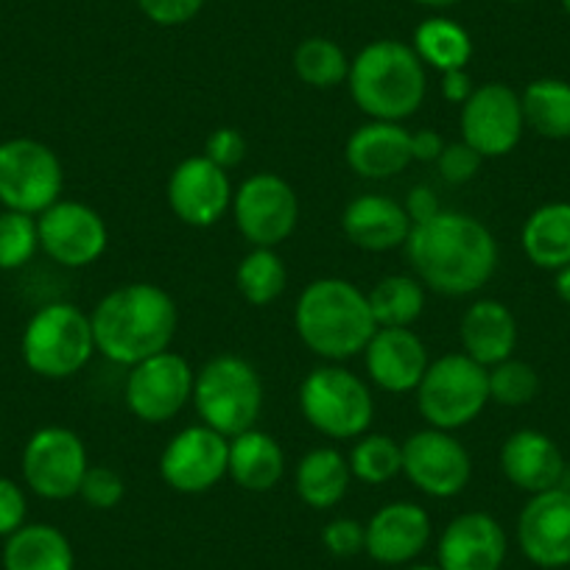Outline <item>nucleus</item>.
<instances>
[{
	"label": "nucleus",
	"instance_id": "nucleus-1",
	"mask_svg": "<svg viewBox=\"0 0 570 570\" xmlns=\"http://www.w3.org/2000/svg\"><path fill=\"white\" fill-rule=\"evenodd\" d=\"M405 257L425 288L442 297H470L490 283L501 252L484 222L442 210L431 222L411 227Z\"/></svg>",
	"mask_w": 570,
	"mask_h": 570
},
{
	"label": "nucleus",
	"instance_id": "nucleus-2",
	"mask_svg": "<svg viewBox=\"0 0 570 570\" xmlns=\"http://www.w3.org/2000/svg\"><path fill=\"white\" fill-rule=\"evenodd\" d=\"M90 325L96 350L104 358L120 366H135L171 350L179 311L163 285L126 283L98 299Z\"/></svg>",
	"mask_w": 570,
	"mask_h": 570
},
{
	"label": "nucleus",
	"instance_id": "nucleus-3",
	"mask_svg": "<svg viewBox=\"0 0 570 570\" xmlns=\"http://www.w3.org/2000/svg\"><path fill=\"white\" fill-rule=\"evenodd\" d=\"M299 342L327 364H342L366 350L377 325L366 292L344 277H320L305 285L294 305Z\"/></svg>",
	"mask_w": 570,
	"mask_h": 570
},
{
	"label": "nucleus",
	"instance_id": "nucleus-4",
	"mask_svg": "<svg viewBox=\"0 0 570 570\" xmlns=\"http://www.w3.org/2000/svg\"><path fill=\"white\" fill-rule=\"evenodd\" d=\"M350 96L370 120L411 118L428 92V73L411 46L400 40H375L350 62Z\"/></svg>",
	"mask_w": 570,
	"mask_h": 570
},
{
	"label": "nucleus",
	"instance_id": "nucleus-5",
	"mask_svg": "<svg viewBox=\"0 0 570 570\" xmlns=\"http://www.w3.org/2000/svg\"><path fill=\"white\" fill-rule=\"evenodd\" d=\"M20 353L26 366L46 381L73 377L90 364L96 350L90 314L73 303H48L26 322Z\"/></svg>",
	"mask_w": 570,
	"mask_h": 570
},
{
	"label": "nucleus",
	"instance_id": "nucleus-6",
	"mask_svg": "<svg viewBox=\"0 0 570 570\" xmlns=\"http://www.w3.org/2000/svg\"><path fill=\"white\" fill-rule=\"evenodd\" d=\"M194 405L199 420L222 436L244 434L263 411V381L255 366L233 353L216 355L196 372Z\"/></svg>",
	"mask_w": 570,
	"mask_h": 570
},
{
	"label": "nucleus",
	"instance_id": "nucleus-7",
	"mask_svg": "<svg viewBox=\"0 0 570 570\" xmlns=\"http://www.w3.org/2000/svg\"><path fill=\"white\" fill-rule=\"evenodd\" d=\"M299 411L327 440H358L375 420V397L347 366L325 364L299 383Z\"/></svg>",
	"mask_w": 570,
	"mask_h": 570
},
{
	"label": "nucleus",
	"instance_id": "nucleus-8",
	"mask_svg": "<svg viewBox=\"0 0 570 570\" xmlns=\"http://www.w3.org/2000/svg\"><path fill=\"white\" fill-rule=\"evenodd\" d=\"M490 403V370L464 353L431 361L416 386L422 420L440 431H459L479 420Z\"/></svg>",
	"mask_w": 570,
	"mask_h": 570
},
{
	"label": "nucleus",
	"instance_id": "nucleus-9",
	"mask_svg": "<svg viewBox=\"0 0 570 570\" xmlns=\"http://www.w3.org/2000/svg\"><path fill=\"white\" fill-rule=\"evenodd\" d=\"M65 168L57 151L35 137L0 142V205L40 216L62 199Z\"/></svg>",
	"mask_w": 570,
	"mask_h": 570
},
{
	"label": "nucleus",
	"instance_id": "nucleus-10",
	"mask_svg": "<svg viewBox=\"0 0 570 570\" xmlns=\"http://www.w3.org/2000/svg\"><path fill=\"white\" fill-rule=\"evenodd\" d=\"M229 210L238 233L252 246L277 249L297 229L299 196L279 174H252L235 188Z\"/></svg>",
	"mask_w": 570,
	"mask_h": 570
},
{
	"label": "nucleus",
	"instance_id": "nucleus-11",
	"mask_svg": "<svg viewBox=\"0 0 570 570\" xmlns=\"http://www.w3.org/2000/svg\"><path fill=\"white\" fill-rule=\"evenodd\" d=\"M23 481L46 501H68L79 495L90 459L81 436L70 428L46 425L29 436L23 448Z\"/></svg>",
	"mask_w": 570,
	"mask_h": 570
},
{
	"label": "nucleus",
	"instance_id": "nucleus-12",
	"mask_svg": "<svg viewBox=\"0 0 570 570\" xmlns=\"http://www.w3.org/2000/svg\"><path fill=\"white\" fill-rule=\"evenodd\" d=\"M196 372L179 353H157L129 366L124 397L131 414L149 425L174 420L194 400Z\"/></svg>",
	"mask_w": 570,
	"mask_h": 570
},
{
	"label": "nucleus",
	"instance_id": "nucleus-13",
	"mask_svg": "<svg viewBox=\"0 0 570 570\" xmlns=\"http://www.w3.org/2000/svg\"><path fill=\"white\" fill-rule=\"evenodd\" d=\"M459 129L462 140L473 146L484 160L512 155L525 131L520 92L503 81H487L475 87L473 96L462 104Z\"/></svg>",
	"mask_w": 570,
	"mask_h": 570
},
{
	"label": "nucleus",
	"instance_id": "nucleus-14",
	"mask_svg": "<svg viewBox=\"0 0 570 570\" xmlns=\"http://www.w3.org/2000/svg\"><path fill=\"white\" fill-rule=\"evenodd\" d=\"M403 475L431 498H456L473 475V459L453 431L422 428L403 442Z\"/></svg>",
	"mask_w": 570,
	"mask_h": 570
},
{
	"label": "nucleus",
	"instance_id": "nucleus-15",
	"mask_svg": "<svg viewBox=\"0 0 570 570\" xmlns=\"http://www.w3.org/2000/svg\"><path fill=\"white\" fill-rule=\"evenodd\" d=\"M229 468V440L218 431L199 425L183 428L160 456V475L174 492L183 495H202L213 490L222 479H227Z\"/></svg>",
	"mask_w": 570,
	"mask_h": 570
},
{
	"label": "nucleus",
	"instance_id": "nucleus-16",
	"mask_svg": "<svg viewBox=\"0 0 570 570\" xmlns=\"http://www.w3.org/2000/svg\"><path fill=\"white\" fill-rule=\"evenodd\" d=\"M37 229L40 249L65 268L92 266L109 244L107 222L85 202L59 199L37 216Z\"/></svg>",
	"mask_w": 570,
	"mask_h": 570
},
{
	"label": "nucleus",
	"instance_id": "nucleus-17",
	"mask_svg": "<svg viewBox=\"0 0 570 570\" xmlns=\"http://www.w3.org/2000/svg\"><path fill=\"white\" fill-rule=\"evenodd\" d=\"M233 183L224 168L205 155L185 157L168 177V207L183 224L196 229L213 227L233 207Z\"/></svg>",
	"mask_w": 570,
	"mask_h": 570
},
{
	"label": "nucleus",
	"instance_id": "nucleus-18",
	"mask_svg": "<svg viewBox=\"0 0 570 570\" xmlns=\"http://www.w3.org/2000/svg\"><path fill=\"white\" fill-rule=\"evenodd\" d=\"M518 546L531 564L559 570L570 564V492H537L518 518Z\"/></svg>",
	"mask_w": 570,
	"mask_h": 570
},
{
	"label": "nucleus",
	"instance_id": "nucleus-19",
	"mask_svg": "<svg viewBox=\"0 0 570 570\" xmlns=\"http://www.w3.org/2000/svg\"><path fill=\"white\" fill-rule=\"evenodd\" d=\"M507 553V531L492 514L462 512L442 531L436 564L442 570H501Z\"/></svg>",
	"mask_w": 570,
	"mask_h": 570
},
{
	"label": "nucleus",
	"instance_id": "nucleus-20",
	"mask_svg": "<svg viewBox=\"0 0 570 570\" xmlns=\"http://www.w3.org/2000/svg\"><path fill=\"white\" fill-rule=\"evenodd\" d=\"M366 529V548L375 562L397 568V564H411L431 542L434 525L431 514L414 501H394L377 509L370 518Z\"/></svg>",
	"mask_w": 570,
	"mask_h": 570
},
{
	"label": "nucleus",
	"instance_id": "nucleus-21",
	"mask_svg": "<svg viewBox=\"0 0 570 570\" xmlns=\"http://www.w3.org/2000/svg\"><path fill=\"white\" fill-rule=\"evenodd\" d=\"M361 355L370 381L392 394L416 392L431 364L425 342L411 327H377Z\"/></svg>",
	"mask_w": 570,
	"mask_h": 570
},
{
	"label": "nucleus",
	"instance_id": "nucleus-22",
	"mask_svg": "<svg viewBox=\"0 0 570 570\" xmlns=\"http://www.w3.org/2000/svg\"><path fill=\"white\" fill-rule=\"evenodd\" d=\"M498 462H501V473L507 475L509 484L529 495L559 487L564 464H568L557 442L534 428H523V431L507 436Z\"/></svg>",
	"mask_w": 570,
	"mask_h": 570
},
{
	"label": "nucleus",
	"instance_id": "nucleus-23",
	"mask_svg": "<svg viewBox=\"0 0 570 570\" xmlns=\"http://www.w3.org/2000/svg\"><path fill=\"white\" fill-rule=\"evenodd\" d=\"M344 160L364 179H392L414 163L411 131L392 120H370L347 137Z\"/></svg>",
	"mask_w": 570,
	"mask_h": 570
},
{
	"label": "nucleus",
	"instance_id": "nucleus-24",
	"mask_svg": "<svg viewBox=\"0 0 570 570\" xmlns=\"http://www.w3.org/2000/svg\"><path fill=\"white\" fill-rule=\"evenodd\" d=\"M342 229L350 244L358 249L392 252L409 240L411 218L392 196L364 194L344 207Z\"/></svg>",
	"mask_w": 570,
	"mask_h": 570
},
{
	"label": "nucleus",
	"instance_id": "nucleus-25",
	"mask_svg": "<svg viewBox=\"0 0 570 570\" xmlns=\"http://www.w3.org/2000/svg\"><path fill=\"white\" fill-rule=\"evenodd\" d=\"M462 353L481 366H495L512 358L518 347V320L501 299H475L459 325Z\"/></svg>",
	"mask_w": 570,
	"mask_h": 570
},
{
	"label": "nucleus",
	"instance_id": "nucleus-26",
	"mask_svg": "<svg viewBox=\"0 0 570 570\" xmlns=\"http://www.w3.org/2000/svg\"><path fill=\"white\" fill-rule=\"evenodd\" d=\"M227 475L246 492H272L285 475V451L272 434L249 428L229 440Z\"/></svg>",
	"mask_w": 570,
	"mask_h": 570
},
{
	"label": "nucleus",
	"instance_id": "nucleus-27",
	"mask_svg": "<svg viewBox=\"0 0 570 570\" xmlns=\"http://www.w3.org/2000/svg\"><path fill=\"white\" fill-rule=\"evenodd\" d=\"M350 481H353L350 462L336 448H314L299 459L294 470V490L299 501L316 512L338 507L347 495Z\"/></svg>",
	"mask_w": 570,
	"mask_h": 570
},
{
	"label": "nucleus",
	"instance_id": "nucleus-28",
	"mask_svg": "<svg viewBox=\"0 0 570 570\" xmlns=\"http://www.w3.org/2000/svg\"><path fill=\"white\" fill-rule=\"evenodd\" d=\"M3 570H76L73 546L57 525L26 523L7 537Z\"/></svg>",
	"mask_w": 570,
	"mask_h": 570
},
{
	"label": "nucleus",
	"instance_id": "nucleus-29",
	"mask_svg": "<svg viewBox=\"0 0 570 570\" xmlns=\"http://www.w3.org/2000/svg\"><path fill=\"white\" fill-rule=\"evenodd\" d=\"M523 255L546 272L570 263V202H548L537 207L520 229Z\"/></svg>",
	"mask_w": 570,
	"mask_h": 570
},
{
	"label": "nucleus",
	"instance_id": "nucleus-30",
	"mask_svg": "<svg viewBox=\"0 0 570 570\" xmlns=\"http://www.w3.org/2000/svg\"><path fill=\"white\" fill-rule=\"evenodd\" d=\"M411 48L425 68H434L440 73L468 68L470 57H473V40H470L468 29L451 18L422 20L414 29Z\"/></svg>",
	"mask_w": 570,
	"mask_h": 570
},
{
	"label": "nucleus",
	"instance_id": "nucleus-31",
	"mask_svg": "<svg viewBox=\"0 0 570 570\" xmlns=\"http://www.w3.org/2000/svg\"><path fill=\"white\" fill-rule=\"evenodd\" d=\"M525 129L546 140H570V85L564 79H534L523 92Z\"/></svg>",
	"mask_w": 570,
	"mask_h": 570
},
{
	"label": "nucleus",
	"instance_id": "nucleus-32",
	"mask_svg": "<svg viewBox=\"0 0 570 570\" xmlns=\"http://www.w3.org/2000/svg\"><path fill=\"white\" fill-rule=\"evenodd\" d=\"M377 327H411L425 311V285L414 274H389L366 294Z\"/></svg>",
	"mask_w": 570,
	"mask_h": 570
},
{
	"label": "nucleus",
	"instance_id": "nucleus-33",
	"mask_svg": "<svg viewBox=\"0 0 570 570\" xmlns=\"http://www.w3.org/2000/svg\"><path fill=\"white\" fill-rule=\"evenodd\" d=\"M285 283H288V268L283 257L277 255V249H266V246H252L235 272L238 294L255 308H266L274 299H279Z\"/></svg>",
	"mask_w": 570,
	"mask_h": 570
},
{
	"label": "nucleus",
	"instance_id": "nucleus-34",
	"mask_svg": "<svg viewBox=\"0 0 570 570\" xmlns=\"http://www.w3.org/2000/svg\"><path fill=\"white\" fill-rule=\"evenodd\" d=\"M294 73L314 90H333L350 76V57L327 37H308L294 51Z\"/></svg>",
	"mask_w": 570,
	"mask_h": 570
},
{
	"label": "nucleus",
	"instance_id": "nucleus-35",
	"mask_svg": "<svg viewBox=\"0 0 570 570\" xmlns=\"http://www.w3.org/2000/svg\"><path fill=\"white\" fill-rule=\"evenodd\" d=\"M350 473L361 484L381 487L403 473V442L389 434H364L355 440L347 456Z\"/></svg>",
	"mask_w": 570,
	"mask_h": 570
},
{
	"label": "nucleus",
	"instance_id": "nucleus-36",
	"mask_svg": "<svg viewBox=\"0 0 570 570\" xmlns=\"http://www.w3.org/2000/svg\"><path fill=\"white\" fill-rule=\"evenodd\" d=\"M40 252L37 216L0 210V272H18Z\"/></svg>",
	"mask_w": 570,
	"mask_h": 570
},
{
	"label": "nucleus",
	"instance_id": "nucleus-37",
	"mask_svg": "<svg viewBox=\"0 0 570 570\" xmlns=\"http://www.w3.org/2000/svg\"><path fill=\"white\" fill-rule=\"evenodd\" d=\"M540 392V375L531 364L520 358H507L490 366V400L507 409L529 405Z\"/></svg>",
	"mask_w": 570,
	"mask_h": 570
},
{
	"label": "nucleus",
	"instance_id": "nucleus-38",
	"mask_svg": "<svg viewBox=\"0 0 570 570\" xmlns=\"http://www.w3.org/2000/svg\"><path fill=\"white\" fill-rule=\"evenodd\" d=\"M126 495V484L120 479L118 470L104 468V464H90L85 473V481L79 487V498L90 509H98V512H107V509H115Z\"/></svg>",
	"mask_w": 570,
	"mask_h": 570
},
{
	"label": "nucleus",
	"instance_id": "nucleus-39",
	"mask_svg": "<svg viewBox=\"0 0 570 570\" xmlns=\"http://www.w3.org/2000/svg\"><path fill=\"white\" fill-rule=\"evenodd\" d=\"M481 163H484V157L473 146H468L464 140H456L445 142V149H442L440 160H436V168H440L442 179L448 185H464L470 179H475V174L481 171Z\"/></svg>",
	"mask_w": 570,
	"mask_h": 570
},
{
	"label": "nucleus",
	"instance_id": "nucleus-40",
	"mask_svg": "<svg viewBox=\"0 0 570 570\" xmlns=\"http://www.w3.org/2000/svg\"><path fill=\"white\" fill-rule=\"evenodd\" d=\"M322 546L327 553L338 559L358 557L366 548V529L364 523L353 518H336L322 529Z\"/></svg>",
	"mask_w": 570,
	"mask_h": 570
},
{
	"label": "nucleus",
	"instance_id": "nucleus-41",
	"mask_svg": "<svg viewBox=\"0 0 570 570\" xmlns=\"http://www.w3.org/2000/svg\"><path fill=\"white\" fill-rule=\"evenodd\" d=\"M135 3L151 23L163 29L190 23L205 7V0H135Z\"/></svg>",
	"mask_w": 570,
	"mask_h": 570
},
{
	"label": "nucleus",
	"instance_id": "nucleus-42",
	"mask_svg": "<svg viewBox=\"0 0 570 570\" xmlns=\"http://www.w3.org/2000/svg\"><path fill=\"white\" fill-rule=\"evenodd\" d=\"M205 157L216 163L218 168L229 171V168L240 166L246 157V137L233 126H222L213 129L205 140Z\"/></svg>",
	"mask_w": 570,
	"mask_h": 570
},
{
	"label": "nucleus",
	"instance_id": "nucleus-43",
	"mask_svg": "<svg viewBox=\"0 0 570 570\" xmlns=\"http://www.w3.org/2000/svg\"><path fill=\"white\" fill-rule=\"evenodd\" d=\"M29 518V498L18 481L0 475V537L7 540L14 531L23 529Z\"/></svg>",
	"mask_w": 570,
	"mask_h": 570
},
{
	"label": "nucleus",
	"instance_id": "nucleus-44",
	"mask_svg": "<svg viewBox=\"0 0 570 570\" xmlns=\"http://www.w3.org/2000/svg\"><path fill=\"white\" fill-rule=\"evenodd\" d=\"M403 207H405V213H409V218H411V227L431 222V218L440 216V213H442L440 199H436V194L428 188V185H416V188H411L409 199H405Z\"/></svg>",
	"mask_w": 570,
	"mask_h": 570
},
{
	"label": "nucleus",
	"instance_id": "nucleus-45",
	"mask_svg": "<svg viewBox=\"0 0 570 570\" xmlns=\"http://www.w3.org/2000/svg\"><path fill=\"white\" fill-rule=\"evenodd\" d=\"M442 149H445V140H442L440 131H411V155H414V163H436L440 160Z\"/></svg>",
	"mask_w": 570,
	"mask_h": 570
},
{
	"label": "nucleus",
	"instance_id": "nucleus-46",
	"mask_svg": "<svg viewBox=\"0 0 570 570\" xmlns=\"http://www.w3.org/2000/svg\"><path fill=\"white\" fill-rule=\"evenodd\" d=\"M473 90L475 87H473V79H470L468 68L442 73V96H445V101L459 104V107H462V104L473 96Z\"/></svg>",
	"mask_w": 570,
	"mask_h": 570
},
{
	"label": "nucleus",
	"instance_id": "nucleus-47",
	"mask_svg": "<svg viewBox=\"0 0 570 570\" xmlns=\"http://www.w3.org/2000/svg\"><path fill=\"white\" fill-rule=\"evenodd\" d=\"M553 274H557V277H553V292H557V297L562 299L564 305H570V263Z\"/></svg>",
	"mask_w": 570,
	"mask_h": 570
},
{
	"label": "nucleus",
	"instance_id": "nucleus-48",
	"mask_svg": "<svg viewBox=\"0 0 570 570\" xmlns=\"http://www.w3.org/2000/svg\"><path fill=\"white\" fill-rule=\"evenodd\" d=\"M411 3L425 9H451V7H459L462 0H411Z\"/></svg>",
	"mask_w": 570,
	"mask_h": 570
},
{
	"label": "nucleus",
	"instance_id": "nucleus-49",
	"mask_svg": "<svg viewBox=\"0 0 570 570\" xmlns=\"http://www.w3.org/2000/svg\"><path fill=\"white\" fill-rule=\"evenodd\" d=\"M559 490L570 492V464H564V473H562V479H559Z\"/></svg>",
	"mask_w": 570,
	"mask_h": 570
},
{
	"label": "nucleus",
	"instance_id": "nucleus-50",
	"mask_svg": "<svg viewBox=\"0 0 570 570\" xmlns=\"http://www.w3.org/2000/svg\"><path fill=\"white\" fill-rule=\"evenodd\" d=\"M405 570H442V568H440V564H425V562L416 564V562H411Z\"/></svg>",
	"mask_w": 570,
	"mask_h": 570
},
{
	"label": "nucleus",
	"instance_id": "nucleus-51",
	"mask_svg": "<svg viewBox=\"0 0 570 570\" xmlns=\"http://www.w3.org/2000/svg\"><path fill=\"white\" fill-rule=\"evenodd\" d=\"M562 9H564V14L570 18V0H562Z\"/></svg>",
	"mask_w": 570,
	"mask_h": 570
},
{
	"label": "nucleus",
	"instance_id": "nucleus-52",
	"mask_svg": "<svg viewBox=\"0 0 570 570\" xmlns=\"http://www.w3.org/2000/svg\"><path fill=\"white\" fill-rule=\"evenodd\" d=\"M509 3H529V0H509Z\"/></svg>",
	"mask_w": 570,
	"mask_h": 570
}]
</instances>
